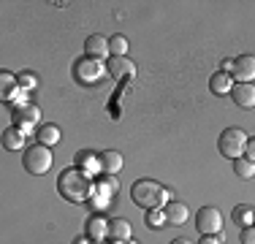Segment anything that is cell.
Masks as SVG:
<instances>
[{"label":"cell","mask_w":255,"mask_h":244,"mask_svg":"<svg viewBox=\"0 0 255 244\" xmlns=\"http://www.w3.org/2000/svg\"><path fill=\"white\" fill-rule=\"evenodd\" d=\"M57 190L65 201H71V204H84V201L93 198L95 182L90 179V174L82 168H65L63 174L57 176Z\"/></svg>","instance_id":"6da1fadb"},{"label":"cell","mask_w":255,"mask_h":244,"mask_svg":"<svg viewBox=\"0 0 255 244\" xmlns=\"http://www.w3.org/2000/svg\"><path fill=\"white\" fill-rule=\"evenodd\" d=\"M130 201L136 206H141L144 212L160 209L168 201V190L155 179H138V182H133V187H130Z\"/></svg>","instance_id":"7a4b0ae2"},{"label":"cell","mask_w":255,"mask_h":244,"mask_svg":"<svg viewBox=\"0 0 255 244\" xmlns=\"http://www.w3.org/2000/svg\"><path fill=\"white\" fill-rule=\"evenodd\" d=\"M217 149H220V155L228 157V160L242 157V152L247 149V133L242 130V127H226V130L220 133Z\"/></svg>","instance_id":"3957f363"},{"label":"cell","mask_w":255,"mask_h":244,"mask_svg":"<svg viewBox=\"0 0 255 244\" xmlns=\"http://www.w3.org/2000/svg\"><path fill=\"white\" fill-rule=\"evenodd\" d=\"M22 163H25V171H27V174H33V176L46 174V171L52 168V152H49V146H44V144L30 146V149H25Z\"/></svg>","instance_id":"277c9868"},{"label":"cell","mask_w":255,"mask_h":244,"mask_svg":"<svg viewBox=\"0 0 255 244\" xmlns=\"http://www.w3.org/2000/svg\"><path fill=\"white\" fill-rule=\"evenodd\" d=\"M196 228L204 236H220L223 234V215L217 206H201L196 215Z\"/></svg>","instance_id":"5b68a950"},{"label":"cell","mask_w":255,"mask_h":244,"mask_svg":"<svg viewBox=\"0 0 255 244\" xmlns=\"http://www.w3.org/2000/svg\"><path fill=\"white\" fill-rule=\"evenodd\" d=\"M74 76H76V82H82V84H93V82H98V76H101V65H98V60H93V57H82V60H76V65H74Z\"/></svg>","instance_id":"8992f818"},{"label":"cell","mask_w":255,"mask_h":244,"mask_svg":"<svg viewBox=\"0 0 255 244\" xmlns=\"http://www.w3.org/2000/svg\"><path fill=\"white\" fill-rule=\"evenodd\" d=\"M38 120H41L38 106H30V103H25V106H19L14 112V122H16L14 127H19L22 133H30L35 125H38Z\"/></svg>","instance_id":"52a82bcc"},{"label":"cell","mask_w":255,"mask_h":244,"mask_svg":"<svg viewBox=\"0 0 255 244\" xmlns=\"http://www.w3.org/2000/svg\"><path fill=\"white\" fill-rule=\"evenodd\" d=\"M234 79H239V84H250L255 79V57L253 54H242L234 60Z\"/></svg>","instance_id":"ba28073f"},{"label":"cell","mask_w":255,"mask_h":244,"mask_svg":"<svg viewBox=\"0 0 255 244\" xmlns=\"http://www.w3.org/2000/svg\"><path fill=\"white\" fill-rule=\"evenodd\" d=\"M84 52H87V57L93 60H103V57H112V52H109V38H103V35H90L87 41H84Z\"/></svg>","instance_id":"9c48e42d"},{"label":"cell","mask_w":255,"mask_h":244,"mask_svg":"<svg viewBox=\"0 0 255 244\" xmlns=\"http://www.w3.org/2000/svg\"><path fill=\"white\" fill-rule=\"evenodd\" d=\"M163 212H166L168 225H185L187 217H190V212H187V206L182 204V201H168V204L163 206Z\"/></svg>","instance_id":"30bf717a"},{"label":"cell","mask_w":255,"mask_h":244,"mask_svg":"<svg viewBox=\"0 0 255 244\" xmlns=\"http://www.w3.org/2000/svg\"><path fill=\"white\" fill-rule=\"evenodd\" d=\"M231 95H234V103L239 109H253L255 106V84H236V87L231 90Z\"/></svg>","instance_id":"8fae6325"},{"label":"cell","mask_w":255,"mask_h":244,"mask_svg":"<svg viewBox=\"0 0 255 244\" xmlns=\"http://www.w3.org/2000/svg\"><path fill=\"white\" fill-rule=\"evenodd\" d=\"M106 71L112 73V79H125V76H133V71H136V65H133L128 57H109V63H106Z\"/></svg>","instance_id":"7c38bea8"},{"label":"cell","mask_w":255,"mask_h":244,"mask_svg":"<svg viewBox=\"0 0 255 244\" xmlns=\"http://www.w3.org/2000/svg\"><path fill=\"white\" fill-rule=\"evenodd\" d=\"M117 179H103L101 182V185H95V206H98V209H101V206H103V209H106V206H109V198H112V193H117Z\"/></svg>","instance_id":"4fadbf2b"},{"label":"cell","mask_w":255,"mask_h":244,"mask_svg":"<svg viewBox=\"0 0 255 244\" xmlns=\"http://www.w3.org/2000/svg\"><path fill=\"white\" fill-rule=\"evenodd\" d=\"M87 239H93V242H103V239H109V220H103V217H90L87 220Z\"/></svg>","instance_id":"5bb4252c"},{"label":"cell","mask_w":255,"mask_h":244,"mask_svg":"<svg viewBox=\"0 0 255 244\" xmlns=\"http://www.w3.org/2000/svg\"><path fill=\"white\" fill-rule=\"evenodd\" d=\"M209 90L215 95H231V90H234V76L226 73V71L215 73V76L209 79Z\"/></svg>","instance_id":"9a60e30c"},{"label":"cell","mask_w":255,"mask_h":244,"mask_svg":"<svg viewBox=\"0 0 255 244\" xmlns=\"http://www.w3.org/2000/svg\"><path fill=\"white\" fill-rule=\"evenodd\" d=\"M98 166H101V171H106V174H117V171L123 168V155L114 152V149H106L98 155Z\"/></svg>","instance_id":"2e32d148"},{"label":"cell","mask_w":255,"mask_h":244,"mask_svg":"<svg viewBox=\"0 0 255 244\" xmlns=\"http://www.w3.org/2000/svg\"><path fill=\"white\" fill-rule=\"evenodd\" d=\"M109 239L112 242H130V223L123 217L109 220Z\"/></svg>","instance_id":"e0dca14e"},{"label":"cell","mask_w":255,"mask_h":244,"mask_svg":"<svg viewBox=\"0 0 255 244\" xmlns=\"http://www.w3.org/2000/svg\"><path fill=\"white\" fill-rule=\"evenodd\" d=\"M35 138H38V144H44V146L60 144V127L57 125H41L38 130H35Z\"/></svg>","instance_id":"ac0fdd59"},{"label":"cell","mask_w":255,"mask_h":244,"mask_svg":"<svg viewBox=\"0 0 255 244\" xmlns=\"http://www.w3.org/2000/svg\"><path fill=\"white\" fill-rule=\"evenodd\" d=\"M3 146L11 152L22 149V146H25V133H22L19 127H8V130L3 133Z\"/></svg>","instance_id":"d6986e66"},{"label":"cell","mask_w":255,"mask_h":244,"mask_svg":"<svg viewBox=\"0 0 255 244\" xmlns=\"http://www.w3.org/2000/svg\"><path fill=\"white\" fill-rule=\"evenodd\" d=\"M234 174L239 176V179H255V160H250V157H236Z\"/></svg>","instance_id":"ffe728a7"},{"label":"cell","mask_w":255,"mask_h":244,"mask_svg":"<svg viewBox=\"0 0 255 244\" xmlns=\"http://www.w3.org/2000/svg\"><path fill=\"white\" fill-rule=\"evenodd\" d=\"M0 90H3V98H14V93L19 90V82H16L14 73H8V71L0 73Z\"/></svg>","instance_id":"44dd1931"},{"label":"cell","mask_w":255,"mask_h":244,"mask_svg":"<svg viewBox=\"0 0 255 244\" xmlns=\"http://www.w3.org/2000/svg\"><path fill=\"white\" fill-rule=\"evenodd\" d=\"M253 215H255V212H253L247 204H239V206H234V223H236V225H242V228H250V223H253Z\"/></svg>","instance_id":"7402d4cb"},{"label":"cell","mask_w":255,"mask_h":244,"mask_svg":"<svg viewBox=\"0 0 255 244\" xmlns=\"http://www.w3.org/2000/svg\"><path fill=\"white\" fill-rule=\"evenodd\" d=\"M76 163H79L76 168L87 171V174H93L95 168H101V166H98V155H93V152H79V155H76Z\"/></svg>","instance_id":"603a6c76"},{"label":"cell","mask_w":255,"mask_h":244,"mask_svg":"<svg viewBox=\"0 0 255 244\" xmlns=\"http://www.w3.org/2000/svg\"><path fill=\"white\" fill-rule=\"evenodd\" d=\"M109 52H112V57H125V52H128V38L125 35H112L109 38Z\"/></svg>","instance_id":"cb8c5ba5"},{"label":"cell","mask_w":255,"mask_h":244,"mask_svg":"<svg viewBox=\"0 0 255 244\" xmlns=\"http://www.w3.org/2000/svg\"><path fill=\"white\" fill-rule=\"evenodd\" d=\"M147 225H149V228H163V225H166V212H163V209H149L147 212Z\"/></svg>","instance_id":"d4e9b609"},{"label":"cell","mask_w":255,"mask_h":244,"mask_svg":"<svg viewBox=\"0 0 255 244\" xmlns=\"http://www.w3.org/2000/svg\"><path fill=\"white\" fill-rule=\"evenodd\" d=\"M242 244H255V225H250V228H242Z\"/></svg>","instance_id":"484cf974"},{"label":"cell","mask_w":255,"mask_h":244,"mask_svg":"<svg viewBox=\"0 0 255 244\" xmlns=\"http://www.w3.org/2000/svg\"><path fill=\"white\" fill-rule=\"evenodd\" d=\"M16 82H19L22 90H33V87H35V79L30 76V73H22V76H16Z\"/></svg>","instance_id":"4316f807"},{"label":"cell","mask_w":255,"mask_h":244,"mask_svg":"<svg viewBox=\"0 0 255 244\" xmlns=\"http://www.w3.org/2000/svg\"><path fill=\"white\" fill-rule=\"evenodd\" d=\"M198 244H223V234L220 236H204Z\"/></svg>","instance_id":"83f0119b"},{"label":"cell","mask_w":255,"mask_h":244,"mask_svg":"<svg viewBox=\"0 0 255 244\" xmlns=\"http://www.w3.org/2000/svg\"><path fill=\"white\" fill-rule=\"evenodd\" d=\"M247 157H250V160H255V138H250V141H247Z\"/></svg>","instance_id":"f1b7e54d"},{"label":"cell","mask_w":255,"mask_h":244,"mask_svg":"<svg viewBox=\"0 0 255 244\" xmlns=\"http://www.w3.org/2000/svg\"><path fill=\"white\" fill-rule=\"evenodd\" d=\"M171 244H193V242H190V239H174Z\"/></svg>","instance_id":"f546056e"},{"label":"cell","mask_w":255,"mask_h":244,"mask_svg":"<svg viewBox=\"0 0 255 244\" xmlns=\"http://www.w3.org/2000/svg\"><path fill=\"white\" fill-rule=\"evenodd\" d=\"M76 244H87V236H79V239H76Z\"/></svg>","instance_id":"4dcf8cb0"},{"label":"cell","mask_w":255,"mask_h":244,"mask_svg":"<svg viewBox=\"0 0 255 244\" xmlns=\"http://www.w3.org/2000/svg\"><path fill=\"white\" fill-rule=\"evenodd\" d=\"M128 244H136V242H128Z\"/></svg>","instance_id":"1f68e13d"},{"label":"cell","mask_w":255,"mask_h":244,"mask_svg":"<svg viewBox=\"0 0 255 244\" xmlns=\"http://www.w3.org/2000/svg\"><path fill=\"white\" fill-rule=\"evenodd\" d=\"M95 244H103V242H95Z\"/></svg>","instance_id":"d6a6232c"},{"label":"cell","mask_w":255,"mask_h":244,"mask_svg":"<svg viewBox=\"0 0 255 244\" xmlns=\"http://www.w3.org/2000/svg\"><path fill=\"white\" fill-rule=\"evenodd\" d=\"M253 223H255V215H253Z\"/></svg>","instance_id":"836d02e7"}]
</instances>
